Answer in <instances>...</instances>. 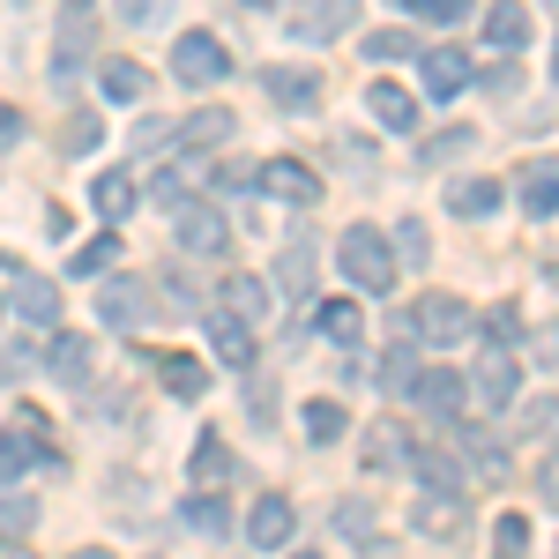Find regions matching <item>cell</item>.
Here are the masks:
<instances>
[{
  "label": "cell",
  "mask_w": 559,
  "mask_h": 559,
  "mask_svg": "<svg viewBox=\"0 0 559 559\" xmlns=\"http://www.w3.org/2000/svg\"><path fill=\"white\" fill-rule=\"evenodd\" d=\"M411 336L418 344H463L471 336V306L455 299V292H426V299L411 306Z\"/></svg>",
  "instance_id": "3"
},
{
  "label": "cell",
  "mask_w": 559,
  "mask_h": 559,
  "mask_svg": "<svg viewBox=\"0 0 559 559\" xmlns=\"http://www.w3.org/2000/svg\"><path fill=\"white\" fill-rule=\"evenodd\" d=\"M313 329H321L329 344H358V329H366V313H358L350 299H329L321 313H313Z\"/></svg>",
  "instance_id": "30"
},
{
  "label": "cell",
  "mask_w": 559,
  "mask_h": 559,
  "mask_svg": "<svg viewBox=\"0 0 559 559\" xmlns=\"http://www.w3.org/2000/svg\"><path fill=\"white\" fill-rule=\"evenodd\" d=\"M15 142H23V112H15V105H0V150H15Z\"/></svg>",
  "instance_id": "51"
},
{
  "label": "cell",
  "mask_w": 559,
  "mask_h": 559,
  "mask_svg": "<svg viewBox=\"0 0 559 559\" xmlns=\"http://www.w3.org/2000/svg\"><path fill=\"white\" fill-rule=\"evenodd\" d=\"M418 403H426L432 418H463L471 381H463V373H418Z\"/></svg>",
  "instance_id": "17"
},
{
  "label": "cell",
  "mask_w": 559,
  "mask_h": 559,
  "mask_svg": "<svg viewBox=\"0 0 559 559\" xmlns=\"http://www.w3.org/2000/svg\"><path fill=\"white\" fill-rule=\"evenodd\" d=\"M90 210L105 216V224H120V216L134 210V173H97V187H90Z\"/></svg>",
  "instance_id": "25"
},
{
  "label": "cell",
  "mask_w": 559,
  "mask_h": 559,
  "mask_svg": "<svg viewBox=\"0 0 559 559\" xmlns=\"http://www.w3.org/2000/svg\"><path fill=\"white\" fill-rule=\"evenodd\" d=\"M373 120L403 134L411 120H418V97H411V90H395V83H373Z\"/></svg>",
  "instance_id": "31"
},
{
  "label": "cell",
  "mask_w": 559,
  "mask_h": 559,
  "mask_svg": "<svg viewBox=\"0 0 559 559\" xmlns=\"http://www.w3.org/2000/svg\"><path fill=\"white\" fill-rule=\"evenodd\" d=\"M31 530H38V500H15L8 492L0 500V537H31Z\"/></svg>",
  "instance_id": "41"
},
{
  "label": "cell",
  "mask_w": 559,
  "mask_h": 559,
  "mask_svg": "<svg viewBox=\"0 0 559 559\" xmlns=\"http://www.w3.org/2000/svg\"><path fill=\"white\" fill-rule=\"evenodd\" d=\"M471 142H477V128H440V134L426 142V165H448V157H463Z\"/></svg>",
  "instance_id": "42"
},
{
  "label": "cell",
  "mask_w": 559,
  "mask_h": 559,
  "mask_svg": "<svg viewBox=\"0 0 559 559\" xmlns=\"http://www.w3.org/2000/svg\"><path fill=\"white\" fill-rule=\"evenodd\" d=\"M97 313H105L112 329H142V321L157 313V292L134 284V276H105V284H97Z\"/></svg>",
  "instance_id": "5"
},
{
  "label": "cell",
  "mask_w": 559,
  "mask_h": 559,
  "mask_svg": "<svg viewBox=\"0 0 559 559\" xmlns=\"http://www.w3.org/2000/svg\"><path fill=\"white\" fill-rule=\"evenodd\" d=\"M477 0H411V15H426V23H471Z\"/></svg>",
  "instance_id": "48"
},
{
  "label": "cell",
  "mask_w": 559,
  "mask_h": 559,
  "mask_svg": "<svg viewBox=\"0 0 559 559\" xmlns=\"http://www.w3.org/2000/svg\"><path fill=\"white\" fill-rule=\"evenodd\" d=\"M366 559H395V545H381V537H366Z\"/></svg>",
  "instance_id": "53"
},
{
  "label": "cell",
  "mask_w": 559,
  "mask_h": 559,
  "mask_svg": "<svg viewBox=\"0 0 559 559\" xmlns=\"http://www.w3.org/2000/svg\"><path fill=\"white\" fill-rule=\"evenodd\" d=\"M350 23H358V0H313V8H306L292 31H299L306 45H329V38H344Z\"/></svg>",
  "instance_id": "13"
},
{
  "label": "cell",
  "mask_w": 559,
  "mask_h": 559,
  "mask_svg": "<svg viewBox=\"0 0 559 559\" xmlns=\"http://www.w3.org/2000/svg\"><path fill=\"white\" fill-rule=\"evenodd\" d=\"M216 306H224L231 321H261V313H269V284H261V276H224V284H216Z\"/></svg>",
  "instance_id": "20"
},
{
  "label": "cell",
  "mask_w": 559,
  "mask_h": 559,
  "mask_svg": "<svg viewBox=\"0 0 559 559\" xmlns=\"http://www.w3.org/2000/svg\"><path fill=\"white\" fill-rule=\"evenodd\" d=\"M381 388H388V395H418V350H411V344H388Z\"/></svg>",
  "instance_id": "33"
},
{
  "label": "cell",
  "mask_w": 559,
  "mask_h": 559,
  "mask_svg": "<svg viewBox=\"0 0 559 559\" xmlns=\"http://www.w3.org/2000/svg\"><path fill=\"white\" fill-rule=\"evenodd\" d=\"M68 8H90V0H68Z\"/></svg>",
  "instance_id": "56"
},
{
  "label": "cell",
  "mask_w": 559,
  "mask_h": 559,
  "mask_svg": "<svg viewBox=\"0 0 559 559\" xmlns=\"http://www.w3.org/2000/svg\"><path fill=\"white\" fill-rule=\"evenodd\" d=\"M261 187H269L276 202H292V210H313V202H321V173H313V165H299V157L261 165Z\"/></svg>",
  "instance_id": "8"
},
{
  "label": "cell",
  "mask_w": 559,
  "mask_h": 559,
  "mask_svg": "<svg viewBox=\"0 0 559 559\" xmlns=\"http://www.w3.org/2000/svg\"><path fill=\"white\" fill-rule=\"evenodd\" d=\"M344 432H350V411L336 403V395H313V403H306V440H321V448H336Z\"/></svg>",
  "instance_id": "26"
},
{
  "label": "cell",
  "mask_w": 559,
  "mask_h": 559,
  "mask_svg": "<svg viewBox=\"0 0 559 559\" xmlns=\"http://www.w3.org/2000/svg\"><path fill=\"white\" fill-rule=\"evenodd\" d=\"M112 261H120V239H112V231H97L90 247H75V261H68V276H83V284H97V276H112Z\"/></svg>",
  "instance_id": "27"
},
{
  "label": "cell",
  "mask_w": 559,
  "mask_h": 559,
  "mask_svg": "<svg viewBox=\"0 0 559 559\" xmlns=\"http://www.w3.org/2000/svg\"><path fill=\"white\" fill-rule=\"evenodd\" d=\"M150 202H157V210H187V179H179V173H157V179H150Z\"/></svg>",
  "instance_id": "49"
},
{
  "label": "cell",
  "mask_w": 559,
  "mask_h": 559,
  "mask_svg": "<svg viewBox=\"0 0 559 559\" xmlns=\"http://www.w3.org/2000/svg\"><path fill=\"white\" fill-rule=\"evenodd\" d=\"M173 134H179V120H142V128H134V150H142V157H165Z\"/></svg>",
  "instance_id": "45"
},
{
  "label": "cell",
  "mask_w": 559,
  "mask_h": 559,
  "mask_svg": "<svg viewBox=\"0 0 559 559\" xmlns=\"http://www.w3.org/2000/svg\"><path fill=\"white\" fill-rule=\"evenodd\" d=\"M492 559H530V522H522V515L492 522Z\"/></svg>",
  "instance_id": "38"
},
{
  "label": "cell",
  "mask_w": 559,
  "mask_h": 559,
  "mask_svg": "<svg viewBox=\"0 0 559 559\" xmlns=\"http://www.w3.org/2000/svg\"><path fill=\"white\" fill-rule=\"evenodd\" d=\"M448 210L455 216H492L500 210V187H492V179H455V187H448Z\"/></svg>",
  "instance_id": "32"
},
{
  "label": "cell",
  "mask_w": 559,
  "mask_h": 559,
  "mask_svg": "<svg viewBox=\"0 0 559 559\" xmlns=\"http://www.w3.org/2000/svg\"><path fill=\"white\" fill-rule=\"evenodd\" d=\"M157 373H165V395H179V403H194L210 388V366L202 358H157Z\"/></svg>",
  "instance_id": "28"
},
{
  "label": "cell",
  "mask_w": 559,
  "mask_h": 559,
  "mask_svg": "<svg viewBox=\"0 0 559 559\" xmlns=\"http://www.w3.org/2000/svg\"><path fill=\"white\" fill-rule=\"evenodd\" d=\"M515 381H522V373H515V358H508V350H500V344L485 350V366H477V373H471L477 403H508V395H515Z\"/></svg>",
  "instance_id": "21"
},
{
  "label": "cell",
  "mask_w": 559,
  "mask_h": 559,
  "mask_svg": "<svg viewBox=\"0 0 559 559\" xmlns=\"http://www.w3.org/2000/svg\"><path fill=\"white\" fill-rule=\"evenodd\" d=\"M97 142H105V120H97V112H75V120L60 128V150H68V157H90Z\"/></svg>",
  "instance_id": "36"
},
{
  "label": "cell",
  "mask_w": 559,
  "mask_h": 559,
  "mask_svg": "<svg viewBox=\"0 0 559 559\" xmlns=\"http://www.w3.org/2000/svg\"><path fill=\"white\" fill-rule=\"evenodd\" d=\"M173 75H179V83H194V90H210V83L231 75V52H224L210 31H187V38L173 45Z\"/></svg>",
  "instance_id": "4"
},
{
  "label": "cell",
  "mask_w": 559,
  "mask_h": 559,
  "mask_svg": "<svg viewBox=\"0 0 559 559\" xmlns=\"http://www.w3.org/2000/svg\"><path fill=\"white\" fill-rule=\"evenodd\" d=\"M545 500H552V508H559V455H552V463H545Z\"/></svg>",
  "instance_id": "52"
},
{
  "label": "cell",
  "mask_w": 559,
  "mask_h": 559,
  "mask_svg": "<svg viewBox=\"0 0 559 559\" xmlns=\"http://www.w3.org/2000/svg\"><path fill=\"white\" fill-rule=\"evenodd\" d=\"M31 455H38V440H23V432H0V485H15V477L31 471Z\"/></svg>",
  "instance_id": "39"
},
{
  "label": "cell",
  "mask_w": 559,
  "mask_h": 559,
  "mask_svg": "<svg viewBox=\"0 0 559 559\" xmlns=\"http://www.w3.org/2000/svg\"><path fill=\"white\" fill-rule=\"evenodd\" d=\"M515 202H522L530 216H552V210H559V157H537V165H522Z\"/></svg>",
  "instance_id": "14"
},
{
  "label": "cell",
  "mask_w": 559,
  "mask_h": 559,
  "mask_svg": "<svg viewBox=\"0 0 559 559\" xmlns=\"http://www.w3.org/2000/svg\"><path fill=\"white\" fill-rule=\"evenodd\" d=\"M276 292H284V299H313V247H306V239L284 247V261H276Z\"/></svg>",
  "instance_id": "23"
},
{
  "label": "cell",
  "mask_w": 559,
  "mask_h": 559,
  "mask_svg": "<svg viewBox=\"0 0 559 559\" xmlns=\"http://www.w3.org/2000/svg\"><path fill=\"white\" fill-rule=\"evenodd\" d=\"M411 52H418L411 31H373V38H366V60H411Z\"/></svg>",
  "instance_id": "43"
},
{
  "label": "cell",
  "mask_w": 559,
  "mask_h": 559,
  "mask_svg": "<svg viewBox=\"0 0 559 559\" xmlns=\"http://www.w3.org/2000/svg\"><path fill=\"white\" fill-rule=\"evenodd\" d=\"M336 530L366 545V537H373V508H366V500H336Z\"/></svg>",
  "instance_id": "46"
},
{
  "label": "cell",
  "mask_w": 559,
  "mask_h": 559,
  "mask_svg": "<svg viewBox=\"0 0 559 559\" xmlns=\"http://www.w3.org/2000/svg\"><path fill=\"white\" fill-rule=\"evenodd\" d=\"M411 471L426 477V492H463V485H471L463 455H455V448H440V440H418V448H411Z\"/></svg>",
  "instance_id": "10"
},
{
  "label": "cell",
  "mask_w": 559,
  "mask_h": 559,
  "mask_svg": "<svg viewBox=\"0 0 559 559\" xmlns=\"http://www.w3.org/2000/svg\"><path fill=\"white\" fill-rule=\"evenodd\" d=\"M239 120H231V105H210V112H194V120H179L173 150H216V142H231Z\"/></svg>",
  "instance_id": "15"
},
{
  "label": "cell",
  "mask_w": 559,
  "mask_h": 559,
  "mask_svg": "<svg viewBox=\"0 0 559 559\" xmlns=\"http://www.w3.org/2000/svg\"><path fill=\"white\" fill-rule=\"evenodd\" d=\"M97 90H105L112 105H134V97L150 90V68H134V60H97Z\"/></svg>",
  "instance_id": "24"
},
{
  "label": "cell",
  "mask_w": 559,
  "mask_h": 559,
  "mask_svg": "<svg viewBox=\"0 0 559 559\" xmlns=\"http://www.w3.org/2000/svg\"><path fill=\"white\" fill-rule=\"evenodd\" d=\"M247 537H254V552H284V545L299 537V508L269 492V500H261L254 515H247Z\"/></svg>",
  "instance_id": "9"
},
{
  "label": "cell",
  "mask_w": 559,
  "mask_h": 559,
  "mask_svg": "<svg viewBox=\"0 0 559 559\" xmlns=\"http://www.w3.org/2000/svg\"><path fill=\"white\" fill-rule=\"evenodd\" d=\"M485 38L500 45V52H522V45H530V8H522V0H492V8H485Z\"/></svg>",
  "instance_id": "18"
},
{
  "label": "cell",
  "mask_w": 559,
  "mask_h": 559,
  "mask_svg": "<svg viewBox=\"0 0 559 559\" xmlns=\"http://www.w3.org/2000/svg\"><path fill=\"white\" fill-rule=\"evenodd\" d=\"M292 559H321V552H292Z\"/></svg>",
  "instance_id": "55"
},
{
  "label": "cell",
  "mask_w": 559,
  "mask_h": 559,
  "mask_svg": "<svg viewBox=\"0 0 559 559\" xmlns=\"http://www.w3.org/2000/svg\"><path fill=\"white\" fill-rule=\"evenodd\" d=\"M15 313H23L31 329H52V321H60V284H45V276H15Z\"/></svg>",
  "instance_id": "19"
},
{
  "label": "cell",
  "mask_w": 559,
  "mask_h": 559,
  "mask_svg": "<svg viewBox=\"0 0 559 559\" xmlns=\"http://www.w3.org/2000/svg\"><path fill=\"white\" fill-rule=\"evenodd\" d=\"M261 83H269V105L276 112H313L321 105V75L313 68H269Z\"/></svg>",
  "instance_id": "11"
},
{
  "label": "cell",
  "mask_w": 559,
  "mask_h": 559,
  "mask_svg": "<svg viewBox=\"0 0 559 559\" xmlns=\"http://www.w3.org/2000/svg\"><path fill=\"white\" fill-rule=\"evenodd\" d=\"M68 559H112V552H105V545H83V552H68Z\"/></svg>",
  "instance_id": "54"
},
{
  "label": "cell",
  "mask_w": 559,
  "mask_h": 559,
  "mask_svg": "<svg viewBox=\"0 0 559 559\" xmlns=\"http://www.w3.org/2000/svg\"><path fill=\"white\" fill-rule=\"evenodd\" d=\"M411 522H418L426 537H440V545H448V537H463V522H471V500H463V492H426V500L411 508Z\"/></svg>",
  "instance_id": "12"
},
{
  "label": "cell",
  "mask_w": 559,
  "mask_h": 559,
  "mask_svg": "<svg viewBox=\"0 0 559 559\" xmlns=\"http://www.w3.org/2000/svg\"><path fill=\"white\" fill-rule=\"evenodd\" d=\"M552 68H559V52H552Z\"/></svg>",
  "instance_id": "57"
},
{
  "label": "cell",
  "mask_w": 559,
  "mask_h": 559,
  "mask_svg": "<svg viewBox=\"0 0 559 559\" xmlns=\"http://www.w3.org/2000/svg\"><path fill=\"white\" fill-rule=\"evenodd\" d=\"M336 261H344V276L358 292H395V247L373 224H350L344 239H336Z\"/></svg>",
  "instance_id": "1"
},
{
  "label": "cell",
  "mask_w": 559,
  "mask_h": 559,
  "mask_svg": "<svg viewBox=\"0 0 559 559\" xmlns=\"http://www.w3.org/2000/svg\"><path fill=\"white\" fill-rule=\"evenodd\" d=\"M210 350L231 366V373H247L254 366V336H247V321H231V313H210Z\"/></svg>",
  "instance_id": "16"
},
{
  "label": "cell",
  "mask_w": 559,
  "mask_h": 559,
  "mask_svg": "<svg viewBox=\"0 0 559 559\" xmlns=\"http://www.w3.org/2000/svg\"><path fill=\"white\" fill-rule=\"evenodd\" d=\"M463 448H471L477 477H508V448H500V432H463Z\"/></svg>",
  "instance_id": "35"
},
{
  "label": "cell",
  "mask_w": 559,
  "mask_h": 559,
  "mask_svg": "<svg viewBox=\"0 0 559 559\" xmlns=\"http://www.w3.org/2000/svg\"><path fill=\"white\" fill-rule=\"evenodd\" d=\"M395 247H403L395 269H418V261H426V224H418V216H403V224H395Z\"/></svg>",
  "instance_id": "47"
},
{
  "label": "cell",
  "mask_w": 559,
  "mask_h": 559,
  "mask_svg": "<svg viewBox=\"0 0 559 559\" xmlns=\"http://www.w3.org/2000/svg\"><path fill=\"white\" fill-rule=\"evenodd\" d=\"M187 522H194L202 537H224V530H231V508L210 500V492H194V500H187Z\"/></svg>",
  "instance_id": "40"
},
{
  "label": "cell",
  "mask_w": 559,
  "mask_h": 559,
  "mask_svg": "<svg viewBox=\"0 0 559 559\" xmlns=\"http://www.w3.org/2000/svg\"><path fill=\"white\" fill-rule=\"evenodd\" d=\"M224 477H231V448H224L216 432H202V448H194V492H210Z\"/></svg>",
  "instance_id": "34"
},
{
  "label": "cell",
  "mask_w": 559,
  "mask_h": 559,
  "mask_svg": "<svg viewBox=\"0 0 559 559\" xmlns=\"http://www.w3.org/2000/svg\"><path fill=\"white\" fill-rule=\"evenodd\" d=\"M545 432H559V395H537L515 418V440H545Z\"/></svg>",
  "instance_id": "37"
},
{
  "label": "cell",
  "mask_w": 559,
  "mask_h": 559,
  "mask_svg": "<svg viewBox=\"0 0 559 559\" xmlns=\"http://www.w3.org/2000/svg\"><path fill=\"white\" fill-rule=\"evenodd\" d=\"M485 336H492V344H500V350H508V344H522V313H515V306H508V299H500V306H492V313H485Z\"/></svg>",
  "instance_id": "44"
},
{
  "label": "cell",
  "mask_w": 559,
  "mask_h": 559,
  "mask_svg": "<svg viewBox=\"0 0 559 559\" xmlns=\"http://www.w3.org/2000/svg\"><path fill=\"white\" fill-rule=\"evenodd\" d=\"M411 448H418V440H411V432L395 426V418L366 426V463H373V471H395V463H411Z\"/></svg>",
  "instance_id": "22"
},
{
  "label": "cell",
  "mask_w": 559,
  "mask_h": 559,
  "mask_svg": "<svg viewBox=\"0 0 559 559\" xmlns=\"http://www.w3.org/2000/svg\"><path fill=\"white\" fill-rule=\"evenodd\" d=\"M418 68H426V90H432V97H463V90H477L471 52H463V45H432V52H418Z\"/></svg>",
  "instance_id": "7"
},
{
  "label": "cell",
  "mask_w": 559,
  "mask_h": 559,
  "mask_svg": "<svg viewBox=\"0 0 559 559\" xmlns=\"http://www.w3.org/2000/svg\"><path fill=\"white\" fill-rule=\"evenodd\" d=\"M90 358H97V350H90V336H52V373H60L68 388L90 381Z\"/></svg>",
  "instance_id": "29"
},
{
  "label": "cell",
  "mask_w": 559,
  "mask_h": 559,
  "mask_svg": "<svg viewBox=\"0 0 559 559\" xmlns=\"http://www.w3.org/2000/svg\"><path fill=\"white\" fill-rule=\"evenodd\" d=\"M179 247H187L194 261H216L224 247H231V224H224V210H216V202H187V210H179Z\"/></svg>",
  "instance_id": "6"
},
{
  "label": "cell",
  "mask_w": 559,
  "mask_h": 559,
  "mask_svg": "<svg viewBox=\"0 0 559 559\" xmlns=\"http://www.w3.org/2000/svg\"><path fill=\"white\" fill-rule=\"evenodd\" d=\"M165 8H173V0H120V23H134V31H142V23H157Z\"/></svg>",
  "instance_id": "50"
},
{
  "label": "cell",
  "mask_w": 559,
  "mask_h": 559,
  "mask_svg": "<svg viewBox=\"0 0 559 559\" xmlns=\"http://www.w3.org/2000/svg\"><path fill=\"white\" fill-rule=\"evenodd\" d=\"M90 60H97V15L90 8H68V23H60V38H52V83L75 90Z\"/></svg>",
  "instance_id": "2"
}]
</instances>
